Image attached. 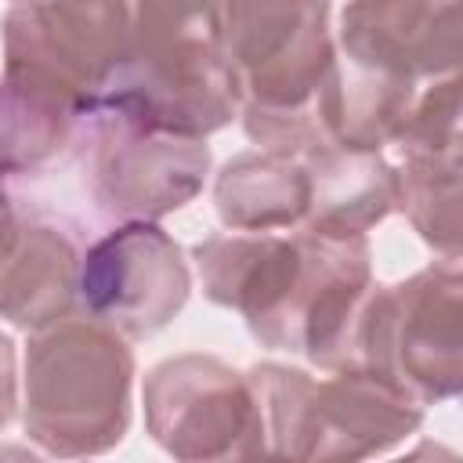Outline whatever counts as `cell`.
Segmentation results:
<instances>
[{"instance_id": "obj_16", "label": "cell", "mask_w": 463, "mask_h": 463, "mask_svg": "<svg viewBox=\"0 0 463 463\" xmlns=\"http://www.w3.org/2000/svg\"><path fill=\"white\" fill-rule=\"evenodd\" d=\"M416 94V83L347 65L336 54V72L322 90V123L329 148L380 152L402 130Z\"/></svg>"}, {"instance_id": "obj_12", "label": "cell", "mask_w": 463, "mask_h": 463, "mask_svg": "<svg viewBox=\"0 0 463 463\" xmlns=\"http://www.w3.org/2000/svg\"><path fill=\"white\" fill-rule=\"evenodd\" d=\"M336 14V54L347 65L394 80H445L459 76L463 61V4L416 0H365L344 4Z\"/></svg>"}, {"instance_id": "obj_5", "label": "cell", "mask_w": 463, "mask_h": 463, "mask_svg": "<svg viewBox=\"0 0 463 463\" xmlns=\"http://www.w3.org/2000/svg\"><path fill=\"white\" fill-rule=\"evenodd\" d=\"M336 373H362L416 405L449 402L463 387V271L434 260L365 293Z\"/></svg>"}, {"instance_id": "obj_18", "label": "cell", "mask_w": 463, "mask_h": 463, "mask_svg": "<svg viewBox=\"0 0 463 463\" xmlns=\"http://www.w3.org/2000/svg\"><path fill=\"white\" fill-rule=\"evenodd\" d=\"M391 145L398 156L459 159V76L434 80L423 94H416Z\"/></svg>"}, {"instance_id": "obj_11", "label": "cell", "mask_w": 463, "mask_h": 463, "mask_svg": "<svg viewBox=\"0 0 463 463\" xmlns=\"http://www.w3.org/2000/svg\"><path fill=\"white\" fill-rule=\"evenodd\" d=\"M206 300L239 311L260 347H279L282 326L304 282V232H217L192 246Z\"/></svg>"}, {"instance_id": "obj_19", "label": "cell", "mask_w": 463, "mask_h": 463, "mask_svg": "<svg viewBox=\"0 0 463 463\" xmlns=\"http://www.w3.org/2000/svg\"><path fill=\"white\" fill-rule=\"evenodd\" d=\"M18 409V354L14 340L0 329V430L14 420Z\"/></svg>"}, {"instance_id": "obj_2", "label": "cell", "mask_w": 463, "mask_h": 463, "mask_svg": "<svg viewBox=\"0 0 463 463\" xmlns=\"http://www.w3.org/2000/svg\"><path fill=\"white\" fill-rule=\"evenodd\" d=\"M134 373L130 344L83 311L33 329L22 362V427L29 441L54 459L112 452L130 430Z\"/></svg>"}, {"instance_id": "obj_10", "label": "cell", "mask_w": 463, "mask_h": 463, "mask_svg": "<svg viewBox=\"0 0 463 463\" xmlns=\"http://www.w3.org/2000/svg\"><path fill=\"white\" fill-rule=\"evenodd\" d=\"M80 232L0 181V318L33 333L76 311Z\"/></svg>"}, {"instance_id": "obj_6", "label": "cell", "mask_w": 463, "mask_h": 463, "mask_svg": "<svg viewBox=\"0 0 463 463\" xmlns=\"http://www.w3.org/2000/svg\"><path fill=\"white\" fill-rule=\"evenodd\" d=\"M145 427L174 463H268L253 383L217 354H174L145 373Z\"/></svg>"}, {"instance_id": "obj_13", "label": "cell", "mask_w": 463, "mask_h": 463, "mask_svg": "<svg viewBox=\"0 0 463 463\" xmlns=\"http://www.w3.org/2000/svg\"><path fill=\"white\" fill-rule=\"evenodd\" d=\"M307 170L304 232L333 239H369L398 210V174L380 152L318 148L300 159Z\"/></svg>"}, {"instance_id": "obj_14", "label": "cell", "mask_w": 463, "mask_h": 463, "mask_svg": "<svg viewBox=\"0 0 463 463\" xmlns=\"http://www.w3.org/2000/svg\"><path fill=\"white\" fill-rule=\"evenodd\" d=\"M213 210L228 232H297L307 217V170L260 148L239 152L213 177Z\"/></svg>"}, {"instance_id": "obj_20", "label": "cell", "mask_w": 463, "mask_h": 463, "mask_svg": "<svg viewBox=\"0 0 463 463\" xmlns=\"http://www.w3.org/2000/svg\"><path fill=\"white\" fill-rule=\"evenodd\" d=\"M391 463H459V456L441 441H420L416 449H409L405 456H398Z\"/></svg>"}, {"instance_id": "obj_4", "label": "cell", "mask_w": 463, "mask_h": 463, "mask_svg": "<svg viewBox=\"0 0 463 463\" xmlns=\"http://www.w3.org/2000/svg\"><path fill=\"white\" fill-rule=\"evenodd\" d=\"M268 441V463H369L423 423V405L362 373L311 376L282 362L246 369Z\"/></svg>"}, {"instance_id": "obj_7", "label": "cell", "mask_w": 463, "mask_h": 463, "mask_svg": "<svg viewBox=\"0 0 463 463\" xmlns=\"http://www.w3.org/2000/svg\"><path fill=\"white\" fill-rule=\"evenodd\" d=\"M72 156L90 203L116 224H156L192 203L210 174L206 141L152 134L109 109L80 119Z\"/></svg>"}, {"instance_id": "obj_17", "label": "cell", "mask_w": 463, "mask_h": 463, "mask_svg": "<svg viewBox=\"0 0 463 463\" xmlns=\"http://www.w3.org/2000/svg\"><path fill=\"white\" fill-rule=\"evenodd\" d=\"M459 159L434 156H398L394 163L398 210L441 260H459Z\"/></svg>"}, {"instance_id": "obj_9", "label": "cell", "mask_w": 463, "mask_h": 463, "mask_svg": "<svg viewBox=\"0 0 463 463\" xmlns=\"http://www.w3.org/2000/svg\"><path fill=\"white\" fill-rule=\"evenodd\" d=\"M134 4H14L4 11V72L36 76L69 94L83 116L130 47Z\"/></svg>"}, {"instance_id": "obj_21", "label": "cell", "mask_w": 463, "mask_h": 463, "mask_svg": "<svg viewBox=\"0 0 463 463\" xmlns=\"http://www.w3.org/2000/svg\"><path fill=\"white\" fill-rule=\"evenodd\" d=\"M0 463H51V459H43L40 452H33L25 445L7 441V445H0Z\"/></svg>"}, {"instance_id": "obj_8", "label": "cell", "mask_w": 463, "mask_h": 463, "mask_svg": "<svg viewBox=\"0 0 463 463\" xmlns=\"http://www.w3.org/2000/svg\"><path fill=\"white\" fill-rule=\"evenodd\" d=\"M192 293V268L181 242L159 224H116L83 246L76 275V311L116 329L123 340H145L166 329Z\"/></svg>"}, {"instance_id": "obj_1", "label": "cell", "mask_w": 463, "mask_h": 463, "mask_svg": "<svg viewBox=\"0 0 463 463\" xmlns=\"http://www.w3.org/2000/svg\"><path fill=\"white\" fill-rule=\"evenodd\" d=\"M329 4H213V36L260 152L304 159L329 148L322 90L336 72Z\"/></svg>"}, {"instance_id": "obj_3", "label": "cell", "mask_w": 463, "mask_h": 463, "mask_svg": "<svg viewBox=\"0 0 463 463\" xmlns=\"http://www.w3.org/2000/svg\"><path fill=\"white\" fill-rule=\"evenodd\" d=\"M94 109L192 141L239 119V90L213 36V4H134L127 58Z\"/></svg>"}, {"instance_id": "obj_15", "label": "cell", "mask_w": 463, "mask_h": 463, "mask_svg": "<svg viewBox=\"0 0 463 463\" xmlns=\"http://www.w3.org/2000/svg\"><path fill=\"white\" fill-rule=\"evenodd\" d=\"M83 109L58 87L25 76H0V181L36 174L61 152H72Z\"/></svg>"}]
</instances>
